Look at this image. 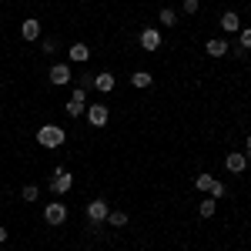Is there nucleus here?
Masks as SVG:
<instances>
[{
    "label": "nucleus",
    "mask_w": 251,
    "mask_h": 251,
    "mask_svg": "<svg viewBox=\"0 0 251 251\" xmlns=\"http://www.w3.org/2000/svg\"><path fill=\"white\" fill-rule=\"evenodd\" d=\"M44 221L54 225V228L64 225V221H67V204H64V201H50V204L44 208Z\"/></svg>",
    "instance_id": "nucleus-3"
},
{
    "label": "nucleus",
    "mask_w": 251,
    "mask_h": 251,
    "mask_svg": "<svg viewBox=\"0 0 251 251\" xmlns=\"http://www.w3.org/2000/svg\"><path fill=\"white\" fill-rule=\"evenodd\" d=\"M20 37L27 40V44H30V40H40V20L27 17L24 24H20Z\"/></svg>",
    "instance_id": "nucleus-10"
},
{
    "label": "nucleus",
    "mask_w": 251,
    "mask_h": 251,
    "mask_svg": "<svg viewBox=\"0 0 251 251\" xmlns=\"http://www.w3.org/2000/svg\"><path fill=\"white\" fill-rule=\"evenodd\" d=\"M208 194H211L214 201H218V198H225V194H228V188H225V181H218V177H214V181H211V188H208Z\"/></svg>",
    "instance_id": "nucleus-20"
},
{
    "label": "nucleus",
    "mask_w": 251,
    "mask_h": 251,
    "mask_svg": "<svg viewBox=\"0 0 251 251\" xmlns=\"http://www.w3.org/2000/svg\"><path fill=\"white\" fill-rule=\"evenodd\" d=\"M94 87H97V91H100L104 97H107V94H111V91L117 87V77L111 74V71H100V74H94Z\"/></svg>",
    "instance_id": "nucleus-8"
},
{
    "label": "nucleus",
    "mask_w": 251,
    "mask_h": 251,
    "mask_svg": "<svg viewBox=\"0 0 251 251\" xmlns=\"http://www.w3.org/2000/svg\"><path fill=\"white\" fill-rule=\"evenodd\" d=\"M225 168L231 174H245V168H248V157L241 154V151H231V154L225 157Z\"/></svg>",
    "instance_id": "nucleus-9"
},
{
    "label": "nucleus",
    "mask_w": 251,
    "mask_h": 251,
    "mask_svg": "<svg viewBox=\"0 0 251 251\" xmlns=\"http://www.w3.org/2000/svg\"><path fill=\"white\" fill-rule=\"evenodd\" d=\"M40 50H44V54H57V50H60V40L57 37H44V40H40Z\"/></svg>",
    "instance_id": "nucleus-18"
},
{
    "label": "nucleus",
    "mask_w": 251,
    "mask_h": 251,
    "mask_svg": "<svg viewBox=\"0 0 251 251\" xmlns=\"http://www.w3.org/2000/svg\"><path fill=\"white\" fill-rule=\"evenodd\" d=\"M107 214H111V208H107V201H104V198H94V201L87 204V218H91V221H100V225H104V221H107Z\"/></svg>",
    "instance_id": "nucleus-5"
},
{
    "label": "nucleus",
    "mask_w": 251,
    "mask_h": 251,
    "mask_svg": "<svg viewBox=\"0 0 251 251\" xmlns=\"http://www.w3.org/2000/svg\"><path fill=\"white\" fill-rule=\"evenodd\" d=\"M67 80H71V64H54V67H50V84L60 87V84H67Z\"/></svg>",
    "instance_id": "nucleus-12"
},
{
    "label": "nucleus",
    "mask_w": 251,
    "mask_h": 251,
    "mask_svg": "<svg viewBox=\"0 0 251 251\" xmlns=\"http://www.w3.org/2000/svg\"><path fill=\"white\" fill-rule=\"evenodd\" d=\"M64 111H67V117H80L87 111V91H84V87H74V94L64 104Z\"/></svg>",
    "instance_id": "nucleus-2"
},
{
    "label": "nucleus",
    "mask_w": 251,
    "mask_h": 251,
    "mask_svg": "<svg viewBox=\"0 0 251 251\" xmlns=\"http://www.w3.org/2000/svg\"><path fill=\"white\" fill-rule=\"evenodd\" d=\"M107 225H111V228H124V225H127V214L124 211H111L107 214Z\"/></svg>",
    "instance_id": "nucleus-19"
},
{
    "label": "nucleus",
    "mask_w": 251,
    "mask_h": 251,
    "mask_svg": "<svg viewBox=\"0 0 251 251\" xmlns=\"http://www.w3.org/2000/svg\"><path fill=\"white\" fill-rule=\"evenodd\" d=\"M248 14H251V10H248Z\"/></svg>",
    "instance_id": "nucleus-28"
},
{
    "label": "nucleus",
    "mask_w": 251,
    "mask_h": 251,
    "mask_svg": "<svg viewBox=\"0 0 251 251\" xmlns=\"http://www.w3.org/2000/svg\"><path fill=\"white\" fill-rule=\"evenodd\" d=\"M141 47L144 50H161V30L157 27H144L141 30Z\"/></svg>",
    "instance_id": "nucleus-6"
},
{
    "label": "nucleus",
    "mask_w": 251,
    "mask_h": 251,
    "mask_svg": "<svg viewBox=\"0 0 251 251\" xmlns=\"http://www.w3.org/2000/svg\"><path fill=\"white\" fill-rule=\"evenodd\" d=\"M204 50H208V57H225V54L231 50V44H228V40H221V37H211L208 44H204Z\"/></svg>",
    "instance_id": "nucleus-11"
},
{
    "label": "nucleus",
    "mask_w": 251,
    "mask_h": 251,
    "mask_svg": "<svg viewBox=\"0 0 251 251\" xmlns=\"http://www.w3.org/2000/svg\"><path fill=\"white\" fill-rule=\"evenodd\" d=\"M87 121H91L94 127H104V124H107V104H104V100L91 104V107H87Z\"/></svg>",
    "instance_id": "nucleus-7"
},
{
    "label": "nucleus",
    "mask_w": 251,
    "mask_h": 251,
    "mask_svg": "<svg viewBox=\"0 0 251 251\" xmlns=\"http://www.w3.org/2000/svg\"><path fill=\"white\" fill-rule=\"evenodd\" d=\"M214 208H218V201H214L211 194H208V198L198 204V214H201V218H214Z\"/></svg>",
    "instance_id": "nucleus-16"
},
{
    "label": "nucleus",
    "mask_w": 251,
    "mask_h": 251,
    "mask_svg": "<svg viewBox=\"0 0 251 251\" xmlns=\"http://www.w3.org/2000/svg\"><path fill=\"white\" fill-rule=\"evenodd\" d=\"M64 141H67V131H64L60 124H44V127H37V144H40V148L57 151Z\"/></svg>",
    "instance_id": "nucleus-1"
},
{
    "label": "nucleus",
    "mask_w": 251,
    "mask_h": 251,
    "mask_svg": "<svg viewBox=\"0 0 251 251\" xmlns=\"http://www.w3.org/2000/svg\"><path fill=\"white\" fill-rule=\"evenodd\" d=\"M37 194H40V188H37V184H27V188L20 191V198H24V201H37Z\"/></svg>",
    "instance_id": "nucleus-22"
},
{
    "label": "nucleus",
    "mask_w": 251,
    "mask_h": 251,
    "mask_svg": "<svg viewBox=\"0 0 251 251\" xmlns=\"http://www.w3.org/2000/svg\"><path fill=\"white\" fill-rule=\"evenodd\" d=\"M67 57H71V64H84V60L91 57V47L87 44H71L67 47Z\"/></svg>",
    "instance_id": "nucleus-13"
},
{
    "label": "nucleus",
    "mask_w": 251,
    "mask_h": 251,
    "mask_svg": "<svg viewBox=\"0 0 251 251\" xmlns=\"http://www.w3.org/2000/svg\"><path fill=\"white\" fill-rule=\"evenodd\" d=\"M174 24H177V14H174L171 7H164L161 10V27H174Z\"/></svg>",
    "instance_id": "nucleus-21"
},
{
    "label": "nucleus",
    "mask_w": 251,
    "mask_h": 251,
    "mask_svg": "<svg viewBox=\"0 0 251 251\" xmlns=\"http://www.w3.org/2000/svg\"><path fill=\"white\" fill-rule=\"evenodd\" d=\"M245 157H248V164H251V137H248V144H245Z\"/></svg>",
    "instance_id": "nucleus-27"
},
{
    "label": "nucleus",
    "mask_w": 251,
    "mask_h": 251,
    "mask_svg": "<svg viewBox=\"0 0 251 251\" xmlns=\"http://www.w3.org/2000/svg\"><path fill=\"white\" fill-rule=\"evenodd\" d=\"M80 87H84V91H87V87H94V77H91V74H84V77H80Z\"/></svg>",
    "instance_id": "nucleus-25"
},
{
    "label": "nucleus",
    "mask_w": 251,
    "mask_h": 251,
    "mask_svg": "<svg viewBox=\"0 0 251 251\" xmlns=\"http://www.w3.org/2000/svg\"><path fill=\"white\" fill-rule=\"evenodd\" d=\"M221 27H225L228 34H238V30H241V17H238L234 10H225V14H221Z\"/></svg>",
    "instance_id": "nucleus-14"
},
{
    "label": "nucleus",
    "mask_w": 251,
    "mask_h": 251,
    "mask_svg": "<svg viewBox=\"0 0 251 251\" xmlns=\"http://www.w3.org/2000/svg\"><path fill=\"white\" fill-rule=\"evenodd\" d=\"M211 181H214V174L201 171L198 177H194V188H198V191H208V188H211Z\"/></svg>",
    "instance_id": "nucleus-17"
},
{
    "label": "nucleus",
    "mask_w": 251,
    "mask_h": 251,
    "mask_svg": "<svg viewBox=\"0 0 251 251\" xmlns=\"http://www.w3.org/2000/svg\"><path fill=\"white\" fill-rule=\"evenodd\" d=\"M7 238H10V234H7V228H3V225H0V245H3V241H7Z\"/></svg>",
    "instance_id": "nucleus-26"
},
{
    "label": "nucleus",
    "mask_w": 251,
    "mask_h": 251,
    "mask_svg": "<svg viewBox=\"0 0 251 251\" xmlns=\"http://www.w3.org/2000/svg\"><path fill=\"white\" fill-rule=\"evenodd\" d=\"M71 184H74L71 171L57 164V168H54V177H50V188H54V194H67V191H71Z\"/></svg>",
    "instance_id": "nucleus-4"
},
{
    "label": "nucleus",
    "mask_w": 251,
    "mask_h": 251,
    "mask_svg": "<svg viewBox=\"0 0 251 251\" xmlns=\"http://www.w3.org/2000/svg\"><path fill=\"white\" fill-rule=\"evenodd\" d=\"M241 34V44L238 47H251V27H245V30H238Z\"/></svg>",
    "instance_id": "nucleus-23"
},
{
    "label": "nucleus",
    "mask_w": 251,
    "mask_h": 251,
    "mask_svg": "<svg viewBox=\"0 0 251 251\" xmlns=\"http://www.w3.org/2000/svg\"><path fill=\"white\" fill-rule=\"evenodd\" d=\"M131 84H134V87H141V91H144V87H151V84H154V77H151V74H148V71H134V74H131Z\"/></svg>",
    "instance_id": "nucleus-15"
},
{
    "label": "nucleus",
    "mask_w": 251,
    "mask_h": 251,
    "mask_svg": "<svg viewBox=\"0 0 251 251\" xmlns=\"http://www.w3.org/2000/svg\"><path fill=\"white\" fill-rule=\"evenodd\" d=\"M198 7H201L198 0H184V14H198Z\"/></svg>",
    "instance_id": "nucleus-24"
}]
</instances>
